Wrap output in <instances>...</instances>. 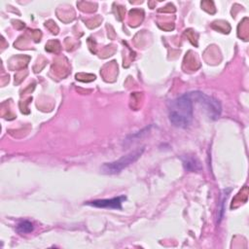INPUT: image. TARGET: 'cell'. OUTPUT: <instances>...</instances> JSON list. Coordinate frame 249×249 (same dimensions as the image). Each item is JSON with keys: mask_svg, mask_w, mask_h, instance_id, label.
<instances>
[{"mask_svg": "<svg viewBox=\"0 0 249 249\" xmlns=\"http://www.w3.org/2000/svg\"><path fill=\"white\" fill-rule=\"evenodd\" d=\"M183 160V165L186 170L188 171H196L200 169V164L197 159L190 156H186L182 158Z\"/></svg>", "mask_w": 249, "mask_h": 249, "instance_id": "5", "label": "cell"}, {"mask_svg": "<svg viewBox=\"0 0 249 249\" xmlns=\"http://www.w3.org/2000/svg\"><path fill=\"white\" fill-rule=\"evenodd\" d=\"M143 152H144V147L134 150V151L126 154L125 156H123L122 158H120L117 160H114L111 162H105L101 166V170L105 174L120 173L122 170H124V168L129 166L131 163L136 161L141 157Z\"/></svg>", "mask_w": 249, "mask_h": 249, "instance_id": "3", "label": "cell"}, {"mask_svg": "<svg viewBox=\"0 0 249 249\" xmlns=\"http://www.w3.org/2000/svg\"><path fill=\"white\" fill-rule=\"evenodd\" d=\"M193 102L189 92L169 101L168 119L172 125L180 128L190 125L194 117Z\"/></svg>", "mask_w": 249, "mask_h": 249, "instance_id": "1", "label": "cell"}, {"mask_svg": "<svg viewBox=\"0 0 249 249\" xmlns=\"http://www.w3.org/2000/svg\"><path fill=\"white\" fill-rule=\"evenodd\" d=\"M125 200L124 196H120L113 198H104V199H95L91 201L86 202V204L98 207V208H106V209H121L122 203Z\"/></svg>", "mask_w": 249, "mask_h": 249, "instance_id": "4", "label": "cell"}, {"mask_svg": "<svg viewBox=\"0 0 249 249\" xmlns=\"http://www.w3.org/2000/svg\"><path fill=\"white\" fill-rule=\"evenodd\" d=\"M17 231L20 234H26V233H30L33 231L34 230V226L31 222L29 221H21L19 222L18 225H17V228H16Z\"/></svg>", "mask_w": 249, "mask_h": 249, "instance_id": "6", "label": "cell"}, {"mask_svg": "<svg viewBox=\"0 0 249 249\" xmlns=\"http://www.w3.org/2000/svg\"><path fill=\"white\" fill-rule=\"evenodd\" d=\"M189 93L192 100L199 104L210 119L217 120L220 117L222 112V106L218 99L214 98L213 96L207 95L199 90L191 91Z\"/></svg>", "mask_w": 249, "mask_h": 249, "instance_id": "2", "label": "cell"}]
</instances>
